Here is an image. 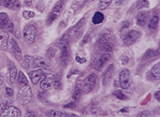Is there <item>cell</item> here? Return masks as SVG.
Instances as JSON below:
<instances>
[{
    "label": "cell",
    "instance_id": "32",
    "mask_svg": "<svg viewBox=\"0 0 160 117\" xmlns=\"http://www.w3.org/2000/svg\"><path fill=\"white\" fill-rule=\"evenodd\" d=\"M114 96L116 97L117 99H120V100H126L127 99V97L125 96L123 93H121L120 90H117V91H115L114 93Z\"/></svg>",
    "mask_w": 160,
    "mask_h": 117
},
{
    "label": "cell",
    "instance_id": "5",
    "mask_svg": "<svg viewBox=\"0 0 160 117\" xmlns=\"http://www.w3.org/2000/svg\"><path fill=\"white\" fill-rule=\"evenodd\" d=\"M140 36H141V33L137 30L129 31V32L126 33L125 37H124V43H125V45H131V44H133L136 41H137Z\"/></svg>",
    "mask_w": 160,
    "mask_h": 117
},
{
    "label": "cell",
    "instance_id": "22",
    "mask_svg": "<svg viewBox=\"0 0 160 117\" xmlns=\"http://www.w3.org/2000/svg\"><path fill=\"white\" fill-rule=\"evenodd\" d=\"M16 77H17V69L12 66L10 68V82L14 83L16 81Z\"/></svg>",
    "mask_w": 160,
    "mask_h": 117
},
{
    "label": "cell",
    "instance_id": "42",
    "mask_svg": "<svg viewBox=\"0 0 160 117\" xmlns=\"http://www.w3.org/2000/svg\"><path fill=\"white\" fill-rule=\"evenodd\" d=\"M33 3V0H25V4H26L27 6H31Z\"/></svg>",
    "mask_w": 160,
    "mask_h": 117
},
{
    "label": "cell",
    "instance_id": "13",
    "mask_svg": "<svg viewBox=\"0 0 160 117\" xmlns=\"http://www.w3.org/2000/svg\"><path fill=\"white\" fill-rule=\"evenodd\" d=\"M42 74H43V70H33L29 73L32 84H38L40 82V77H41Z\"/></svg>",
    "mask_w": 160,
    "mask_h": 117
},
{
    "label": "cell",
    "instance_id": "37",
    "mask_svg": "<svg viewBox=\"0 0 160 117\" xmlns=\"http://www.w3.org/2000/svg\"><path fill=\"white\" fill-rule=\"evenodd\" d=\"M6 94L8 97H12L13 96V90L12 88H10V87H6Z\"/></svg>",
    "mask_w": 160,
    "mask_h": 117
},
{
    "label": "cell",
    "instance_id": "4",
    "mask_svg": "<svg viewBox=\"0 0 160 117\" xmlns=\"http://www.w3.org/2000/svg\"><path fill=\"white\" fill-rule=\"evenodd\" d=\"M119 84H120V87L123 89H128L130 87L131 80H130L129 70L125 69V70H123L120 72V74H119Z\"/></svg>",
    "mask_w": 160,
    "mask_h": 117
},
{
    "label": "cell",
    "instance_id": "18",
    "mask_svg": "<svg viewBox=\"0 0 160 117\" xmlns=\"http://www.w3.org/2000/svg\"><path fill=\"white\" fill-rule=\"evenodd\" d=\"M103 19H104V15H103L101 12H96L94 15V17H92V23L96 25H99L102 23Z\"/></svg>",
    "mask_w": 160,
    "mask_h": 117
},
{
    "label": "cell",
    "instance_id": "43",
    "mask_svg": "<svg viewBox=\"0 0 160 117\" xmlns=\"http://www.w3.org/2000/svg\"><path fill=\"white\" fill-rule=\"evenodd\" d=\"M76 60H78V61L80 62V64H83V62L86 61V59H85V58H83V59H82V58H80L78 56H76Z\"/></svg>",
    "mask_w": 160,
    "mask_h": 117
},
{
    "label": "cell",
    "instance_id": "30",
    "mask_svg": "<svg viewBox=\"0 0 160 117\" xmlns=\"http://www.w3.org/2000/svg\"><path fill=\"white\" fill-rule=\"evenodd\" d=\"M2 29H4L6 31H9V32H14V26H13V23L11 21H9L8 23L2 27Z\"/></svg>",
    "mask_w": 160,
    "mask_h": 117
},
{
    "label": "cell",
    "instance_id": "38",
    "mask_svg": "<svg viewBox=\"0 0 160 117\" xmlns=\"http://www.w3.org/2000/svg\"><path fill=\"white\" fill-rule=\"evenodd\" d=\"M148 6H149V4H148V2L146 1V0H142V1L140 2V8H147Z\"/></svg>",
    "mask_w": 160,
    "mask_h": 117
},
{
    "label": "cell",
    "instance_id": "44",
    "mask_svg": "<svg viewBox=\"0 0 160 117\" xmlns=\"http://www.w3.org/2000/svg\"><path fill=\"white\" fill-rule=\"evenodd\" d=\"M148 115H149V112L145 111V112H142V113H141V114H139V115H137V116L141 117V116H148Z\"/></svg>",
    "mask_w": 160,
    "mask_h": 117
},
{
    "label": "cell",
    "instance_id": "6",
    "mask_svg": "<svg viewBox=\"0 0 160 117\" xmlns=\"http://www.w3.org/2000/svg\"><path fill=\"white\" fill-rule=\"evenodd\" d=\"M0 115H1L2 117H4V116H8V117H19V116H21V111H19L17 107L6 105V107L1 111V114H0Z\"/></svg>",
    "mask_w": 160,
    "mask_h": 117
},
{
    "label": "cell",
    "instance_id": "46",
    "mask_svg": "<svg viewBox=\"0 0 160 117\" xmlns=\"http://www.w3.org/2000/svg\"><path fill=\"white\" fill-rule=\"evenodd\" d=\"M115 3H116V6H119V4L123 3V0H116V1H115Z\"/></svg>",
    "mask_w": 160,
    "mask_h": 117
},
{
    "label": "cell",
    "instance_id": "45",
    "mask_svg": "<svg viewBox=\"0 0 160 117\" xmlns=\"http://www.w3.org/2000/svg\"><path fill=\"white\" fill-rule=\"evenodd\" d=\"M159 94H160V91H156V94H155V97H156V99L157 100H160V97H159Z\"/></svg>",
    "mask_w": 160,
    "mask_h": 117
},
{
    "label": "cell",
    "instance_id": "21",
    "mask_svg": "<svg viewBox=\"0 0 160 117\" xmlns=\"http://www.w3.org/2000/svg\"><path fill=\"white\" fill-rule=\"evenodd\" d=\"M152 75L155 80H159L160 77V64H156L152 69Z\"/></svg>",
    "mask_w": 160,
    "mask_h": 117
},
{
    "label": "cell",
    "instance_id": "15",
    "mask_svg": "<svg viewBox=\"0 0 160 117\" xmlns=\"http://www.w3.org/2000/svg\"><path fill=\"white\" fill-rule=\"evenodd\" d=\"M158 23H159L158 16H157V15L153 16L152 19H149V22H148V29H149L150 31H155L157 29V27H158Z\"/></svg>",
    "mask_w": 160,
    "mask_h": 117
},
{
    "label": "cell",
    "instance_id": "36",
    "mask_svg": "<svg viewBox=\"0 0 160 117\" xmlns=\"http://www.w3.org/2000/svg\"><path fill=\"white\" fill-rule=\"evenodd\" d=\"M76 107V103L74 102V101H72V102H69L68 104L65 105V109H74V107Z\"/></svg>",
    "mask_w": 160,
    "mask_h": 117
},
{
    "label": "cell",
    "instance_id": "40",
    "mask_svg": "<svg viewBox=\"0 0 160 117\" xmlns=\"http://www.w3.org/2000/svg\"><path fill=\"white\" fill-rule=\"evenodd\" d=\"M37 9L39 11H41V12H43L44 11V4L42 3V2H39V3L37 4Z\"/></svg>",
    "mask_w": 160,
    "mask_h": 117
},
{
    "label": "cell",
    "instance_id": "33",
    "mask_svg": "<svg viewBox=\"0 0 160 117\" xmlns=\"http://www.w3.org/2000/svg\"><path fill=\"white\" fill-rule=\"evenodd\" d=\"M129 28V23L128 22H126V23L123 24V26H121V29H120V33H121V37H125V30H127V29Z\"/></svg>",
    "mask_w": 160,
    "mask_h": 117
},
{
    "label": "cell",
    "instance_id": "31",
    "mask_svg": "<svg viewBox=\"0 0 160 117\" xmlns=\"http://www.w3.org/2000/svg\"><path fill=\"white\" fill-rule=\"evenodd\" d=\"M57 19V14H54V13H51L49 14V16L47 17V21H46V25H52L55 19Z\"/></svg>",
    "mask_w": 160,
    "mask_h": 117
},
{
    "label": "cell",
    "instance_id": "35",
    "mask_svg": "<svg viewBox=\"0 0 160 117\" xmlns=\"http://www.w3.org/2000/svg\"><path fill=\"white\" fill-rule=\"evenodd\" d=\"M53 85L56 89H60L61 88V83H60L59 78H55L54 77V81H53Z\"/></svg>",
    "mask_w": 160,
    "mask_h": 117
},
{
    "label": "cell",
    "instance_id": "2",
    "mask_svg": "<svg viewBox=\"0 0 160 117\" xmlns=\"http://www.w3.org/2000/svg\"><path fill=\"white\" fill-rule=\"evenodd\" d=\"M23 35L26 43L32 44L36 40V36H37V29H36L35 25H27L24 29Z\"/></svg>",
    "mask_w": 160,
    "mask_h": 117
},
{
    "label": "cell",
    "instance_id": "16",
    "mask_svg": "<svg viewBox=\"0 0 160 117\" xmlns=\"http://www.w3.org/2000/svg\"><path fill=\"white\" fill-rule=\"evenodd\" d=\"M147 21V14L145 12H140L137 15V24L139 26H144Z\"/></svg>",
    "mask_w": 160,
    "mask_h": 117
},
{
    "label": "cell",
    "instance_id": "17",
    "mask_svg": "<svg viewBox=\"0 0 160 117\" xmlns=\"http://www.w3.org/2000/svg\"><path fill=\"white\" fill-rule=\"evenodd\" d=\"M100 48L102 49V51H104V52H107V53H111L112 52V49H113V45H112L110 42H107V41H101L100 42Z\"/></svg>",
    "mask_w": 160,
    "mask_h": 117
},
{
    "label": "cell",
    "instance_id": "9",
    "mask_svg": "<svg viewBox=\"0 0 160 117\" xmlns=\"http://www.w3.org/2000/svg\"><path fill=\"white\" fill-rule=\"evenodd\" d=\"M33 68H39V69H46L49 67V61L43 57L35 58V61L32 65Z\"/></svg>",
    "mask_w": 160,
    "mask_h": 117
},
{
    "label": "cell",
    "instance_id": "27",
    "mask_svg": "<svg viewBox=\"0 0 160 117\" xmlns=\"http://www.w3.org/2000/svg\"><path fill=\"white\" fill-rule=\"evenodd\" d=\"M81 94H82V88H81L80 85H78V86L74 88V91H73V99L74 100H78V99L81 98Z\"/></svg>",
    "mask_w": 160,
    "mask_h": 117
},
{
    "label": "cell",
    "instance_id": "41",
    "mask_svg": "<svg viewBox=\"0 0 160 117\" xmlns=\"http://www.w3.org/2000/svg\"><path fill=\"white\" fill-rule=\"evenodd\" d=\"M6 105H10V104H6L3 101H0V113H1V111L6 107Z\"/></svg>",
    "mask_w": 160,
    "mask_h": 117
},
{
    "label": "cell",
    "instance_id": "34",
    "mask_svg": "<svg viewBox=\"0 0 160 117\" xmlns=\"http://www.w3.org/2000/svg\"><path fill=\"white\" fill-rule=\"evenodd\" d=\"M23 16L25 17V19H31V17L35 16V13L31 12V11H24V12H23Z\"/></svg>",
    "mask_w": 160,
    "mask_h": 117
},
{
    "label": "cell",
    "instance_id": "8",
    "mask_svg": "<svg viewBox=\"0 0 160 117\" xmlns=\"http://www.w3.org/2000/svg\"><path fill=\"white\" fill-rule=\"evenodd\" d=\"M53 81H54V76L53 75H47L46 74V77L44 78L43 81L40 82V87L43 91H46V90H49L51 87L53 86Z\"/></svg>",
    "mask_w": 160,
    "mask_h": 117
},
{
    "label": "cell",
    "instance_id": "1",
    "mask_svg": "<svg viewBox=\"0 0 160 117\" xmlns=\"http://www.w3.org/2000/svg\"><path fill=\"white\" fill-rule=\"evenodd\" d=\"M31 96H32V94H31V89L28 86V84L21 85L19 89V96H17L19 102L23 104H28L31 101Z\"/></svg>",
    "mask_w": 160,
    "mask_h": 117
},
{
    "label": "cell",
    "instance_id": "24",
    "mask_svg": "<svg viewBox=\"0 0 160 117\" xmlns=\"http://www.w3.org/2000/svg\"><path fill=\"white\" fill-rule=\"evenodd\" d=\"M16 78H17V83H19V85H26V84H28L26 76H25V74L23 73V72H19Z\"/></svg>",
    "mask_w": 160,
    "mask_h": 117
},
{
    "label": "cell",
    "instance_id": "28",
    "mask_svg": "<svg viewBox=\"0 0 160 117\" xmlns=\"http://www.w3.org/2000/svg\"><path fill=\"white\" fill-rule=\"evenodd\" d=\"M33 61H35V58L31 57V56H26V57L24 58V64L27 68H31L33 65Z\"/></svg>",
    "mask_w": 160,
    "mask_h": 117
},
{
    "label": "cell",
    "instance_id": "12",
    "mask_svg": "<svg viewBox=\"0 0 160 117\" xmlns=\"http://www.w3.org/2000/svg\"><path fill=\"white\" fill-rule=\"evenodd\" d=\"M8 41H9V36H8V33H6V31L0 29V48L6 49Z\"/></svg>",
    "mask_w": 160,
    "mask_h": 117
},
{
    "label": "cell",
    "instance_id": "14",
    "mask_svg": "<svg viewBox=\"0 0 160 117\" xmlns=\"http://www.w3.org/2000/svg\"><path fill=\"white\" fill-rule=\"evenodd\" d=\"M113 66H110L109 68L107 69V71L104 72V74H103L102 76V84L103 86H105V85L107 84V83L110 82V80H111L112 77V74H113Z\"/></svg>",
    "mask_w": 160,
    "mask_h": 117
},
{
    "label": "cell",
    "instance_id": "19",
    "mask_svg": "<svg viewBox=\"0 0 160 117\" xmlns=\"http://www.w3.org/2000/svg\"><path fill=\"white\" fill-rule=\"evenodd\" d=\"M46 115L51 116V117H65V116H69L68 114L61 113L59 111H54V110H49V111H46Z\"/></svg>",
    "mask_w": 160,
    "mask_h": 117
},
{
    "label": "cell",
    "instance_id": "39",
    "mask_svg": "<svg viewBox=\"0 0 160 117\" xmlns=\"http://www.w3.org/2000/svg\"><path fill=\"white\" fill-rule=\"evenodd\" d=\"M121 62H123L124 65L128 64V62H129V57H128V56H126V55L121 56Z\"/></svg>",
    "mask_w": 160,
    "mask_h": 117
},
{
    "label": "cell",
    "instance_id": "3",
    "mask_svg": "<svg viewBox=\"0 0 160 117\" xmlns=\"http://www.w3.org/2000/svg\"><path fill=\"white\" fill-rule=\"evenodd\" d=\"M96 81H97L96 74L95 73L89 74V75L86 77V81H85V83L83 84V86L81 87V88H82V93H84V94L91 93L92 89H94L95 85H96Z\"/></svg>",
    "mask_w": 160,
    "mask_h": 117
},
{
    "label": "cell",
    "instance_id": "20",
    "mask_svg": "<svg viewBox=\"0 0 160 117\" xmlns=\"http://www.w3.org/2000/svg\"><path fill=\"white\" fill-rule=\"evenodd\" d=\"M64 4H65L64 0H61V1H58L57 3L54 6L53 10H52V13H54V14H57L58 15L60 13V11L62 10V8H64Z\"/></svg>",
    "mask_w": 160,
    "mask_h": 117
},
{
    "label": "cell",
    "instance_id": "23",
    "mask_svg": "<svg viewBox=\"0 0 160 117\" xmlns=\"http://www.w3.org/2000/svg\"><path fill=\"white\" fill-rule=\"evenodd\" d=\"M112 1L113 0H100V2H99V9L100 10H105V9L109 8L110 4L112 3Z\"/></svg>",
    "mask_w": 160,
    "mask_h": 117
},
{
    "label": "cell",
    "instance_id": "10",
    "mask_svg": "<svg viewBox=\"0 0 160 117\" xmlns=\"http://www.w3.org/2000/svg\"><path fill=\"white\" fill-rule=\"evenodd\" d=\"M0 3L1 6L11 9V10H17L21 6L19 0H0Z\"/></svg>",
    "mask_w": 160,
    "mask_h": 117
},
{
    "label": "cell",
    "instance_id": "11",
    "mask_svg": "<svg viewBox=\"0 0 160 117\" xmlns=\"http://www.w3.org/2000/svg\"><path fill=\"white\" fill-rule=\"evenodd\" d=\"M11 48H12V53L14 57L17 60H22V51L15 40H11Z\"/></svg>",
    "mask_w": 160,
    "mask_h": 117
},
{
    "label": "cell",
    "instance_id": "26",
    "mask_svg": "<svg viewBox=\"0 0 160 117\" xmlns=\"http://www.w3.org/2000/svg\"><path fill=\"white\" fill-rule=\"evenodd\" d=\"M69 60V49L67 51H61V56H60V61L64 65H66Z\"/></svg>",
    "mask_w": 160,
    "mask_h": 117
},
{
    "label": "cell",
    "instance_id": "7",
    "mask_svg": "<svg viewBox=\"0 0 160 117\" xmlns=\"http://www.w3.org/2000/svg\"><path fill=\"white\" fill-rule=\"evenodd\" d=\"M110 58H111V55H110V53H107V52L103 53L102 55L99 57V59L97 60L96 62H95V66H94L95 69H96V70H100V69L103 67V65H104L107 61H109Z\"/></svg>",
    "mask_w": 160,
    "mask_h": 117
},
{
    "label": "cell",
    "instance_id": "47",
    "mask_svg": "<svg viewBox=\"0 0 160 117\" xmlns=\"http://www.w3.org/2000/svg\"><path fill=\"white\" fill-rule=\"evenodd\" d=\"M2 83H3V76H2V75H0V85H1Z\"/></svg>",
    "mask_w": 160,
    "mask_h": 117
},
{
    "label": "cell",
    "instance_id": "29",
    "mask_svg": "<svg viewBox=\"0 0 160 117\" xmlns=\"http://www.w3.org/2000/svg\"><path fill=\"white\" fill-rule=\"evenodd\" d=\"M8 22H9L8 15H6V13H0V27L2 28Z\"/></svg>",
    "mask_w": 160,
    "mask_h": 117
},
{
    "label": "cell",
    "instance_id": "25",
    "mask_svg": "<svg viewBox=\"0 0 160 117\" xmlns=\"http://www.w3.org/2000/svg\"><path fill=\"white\" fill-rule=\"evenodd\" d=\"M157 55H158V51H156V49H148L145 53V55H144L143 59H148V58L155 57Z\"/></svg>",
    "mask_w": 160,
    "mask_h": 117
}]
</instances>
